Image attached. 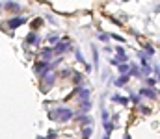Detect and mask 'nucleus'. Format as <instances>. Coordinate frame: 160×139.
Segmentation results:
<instances>
[{"instance_id": "nucleus-2", "label": "nucleus", "mask_w": 160, "mask_h": 139, "mask_svg": "<svg viewBox=\"0 0 160 139\" xmlns=\"http://www.w3.org/2000/svg\"><path fill=\"white\" fill-rule=\"evenodd\" d=\"M20 24H24V19H22V17H13V19H9V22H8L9 28H17V26H20Z\"/></svg>"}, {"instance_id": "nucleus-11", "label": "nucleus", "mask_w": 160, "mask_h": 139, "mask_svg": "<svg viewBox=\"0 0 160 139\" xmlns=\"http://www.w3.org/2000/svg\"><path fill=\"white\" fill-rule=\"evenodd\" d=\"M147 84H149V85H154V84H156V80H153V78H149V80H147Z\"/></svg>"}, {"instance_id": "nucleus-6", "label": "nucleus", "mask_w": 160, "mask_h": 139, "mask_svg": "<svg viewBox=\"0 0 160 139\" xmlns=\"http://www.w3.org/2000/svg\"><path fill=\"white\" fill-rule=\"evenodd\" d=\"M6 9H13V11H17V9H19V6H17L15 2H8V4H6Z\"/></svg>"}, {"instance_id": "nucleus-4", "label": "nucleus", "mask_w": 160, "mask_h": 139, "mask_svg": "<svg viewBox=\"0 0 160 139\" xmlns=\"http://www.w3.org/2000/svg\"><path fill=\"white\" fill-rule=\"evenodd\" d=\"M65 48H67V43H60L56 48H54V52L56 54H61V52H65Z\"/></svg>"}, {"instance_id": "nucleus-5", "label": "nucleus", "mask_w": 160, "mask_h": 139, "mask_svg": "<svg viewBox=\"0 0 160 139\" xmlns=\"http://www.w3.org/2000/svg\"><path fill=\"white\" fill-rule=\"evenodd\" d=\"M127 82H128V76H127V74H125V76H121V78H119V80H117V82H116V85H125V84H127Z\"/></svg>"}, {"instance_id": "nucleus-10", "label": "nucleus", "mask_w": 160, "mask_h": 139, "mask_svg": "<svg viewBox=\"0 0 160 139\" xmlns=\"http://www.w3.org/2000/svg\"><path fill=\"white\" fill-rule=\"evenodd\" d=\"M117 54H119V58H123V59L127 58V56H125V52H123V48H117Z\"/></svg>"}, {"instance_id": "nucleus-9", "label": "nucleus", "mask_w": 160, "mask_h": 139, "mask_svg": "<svg viewBox=\"0 0 160 139\" xmlns=\"http://www.w3.org/2000/svg\"><path fill=\"white\" fill-rule=\"evenodd\" d=\"M117 67H119L121 73H127V71H128V65H117Z\"/></svg>"}, {"instance_id": "nucleus-3", "label": "nucleus", "mask_w": 160, "mask_h": 139, "mask_svg": "<svg viewBox=\"0 0 160 139\" xmlns=\"http://www.w3.org/2000/svg\"><path fill=\"white\" fill-rule=\"evenodd\" d=\"M142 95H145V97H149V98H156V93L151 91V89H142Z\"/></svg>"}, {"instance_id": "nucleus-8", "label": "nucleus", "mask_w": 160, "mask_h": 139, "mask_svg": "<svg viewBox=\"0 0 160 139\" xmlns=\"http://www.w3.org/2000/svg\"><path fill=\"white\" fill-rule=\"evenodd\" d=\"M89 135H91V128H86V130H84V139H87Z\"/></svg>"}, {"instance_id": "nucleus-12", "label": "nucleus", "mask_w": 160, "mask_h": 139, "mask_svg": "<svg viewBox=\"0 0 160 139\" xmlns=\"http://www.w3.org/2000/svg\"><path fill=\"white\" fill-rule=\"evenodd\" d=\"M102 139H110V137H108V135H104V137H102Z\"/></svg>"}, {"instance_id": "nucleus-7", "label": "nucleus", "mask_w": 160, "mask_h": 139, "mask_svg": "<svg viewBox=\"0 0 160 139\" xmlns=\"http://www.w3.org/2000/svg\"><path fill=\"white\" fill-rule=\"evenodd\" d=\"M37 41H39V39H37V35H35V34H30V37H28V43H34V45H35Z\"/></svg>"}, {"instance_id": "nucleus-1", "label": "nucleus", "mask_w": 160, "mask_h": 139, "mask_svg": "<svg viewBox=\"0 0 160 139\" xmlns=\"http://www.w3.org/2000/svg\"><path fill=\"white\" fill-rule=\"evenodd\" d=\"M49 117H50L52 121H63V123H67V121L73 117V113H71V109H67V108H60V109H56V111H50Z\"/></svg>"}]
</instances>
